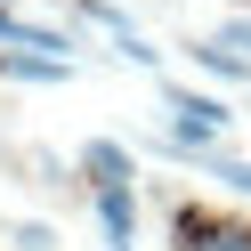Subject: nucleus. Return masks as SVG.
I'll list each match as a JSON object with an SVG mask.
<instances>
[{
  "mask_svg": "<svg viewBox=\"0 0 251 251\" xmlns=\"http://www.w3.org/2000/svg\"><path fill=\"white\" fill-rule=\"evenodd\" d=\"M0 73L8 81H73L65 57H25V49H0Z\"/></svg>",
  "mask_w": 251,
  "mask_h": 251,
  "instance_id": "6",
  "label": "nucleus"
},
{
  "mask_svg": "<svg viewBox=\"0 0 251 251\" xmlns=\"http://www.w3.org/2000/svg\"><path fill=\"white\" fill-rule=\"evenodd\" d=\"M186 57H195L202 73H219V81H251V57H235L227 41H186Z\"/></svg>",
  "mask_w": 251,
  "mask_h": 251,
  "instance_id": "7",
  "label": "nucleus"
},
{
  "mask_svg": "<svg viewBox=\"0 0 251 251\" xmlns=\"http://www.w3.org/2000/svg\"><path fill=\"white\" fill-rule=\"evenodd\" d=\"M0 49H25V57H65L73 49V33H49V25H25V17H8L0 8ZM73 65V57H65Z\"/></svg>",
  "mask_w": 251,
  "mask_h": 251,
  "instance_id": "3",
  "label": "nucleus"
},
{
  "mask_svg": "<svg viewBox=\"0 0 251 251\" xmlns=\"http://www.w3.org/2000/svg\"><path fill=\"white\" fill-rule=\"evenodd\" d=\"M162 105H170V122H178L170 138H186V146H211V138L235 122L227 98H202V89H178V81H162Z\"/></svg>",
  "mask_w": 251,
  "mask_h": 251,
  "instance_id": "1",
  "label": "nucleus"
},
{
  "mask_svg": "<svg viewBox=\"0 0 251 251\" xmlns=\"http://www.w3.org/2000/svg\"><path fill=\"white\" fill-rule=\"evenodd\" d=\"M178 251H251V227L211 219V211H178Z\"/></svg>",
  "mask_w": 251,
  "mask_h": 251,
  "instance_id": "2",
  "label": "nucleus"
},
{
  "mask_svg": "<svg viewBox=\"0 0 251 251\" xmlns=\"http://www.w3.org/2000/svg\"><path fill=\"white\" fill-rule=\"evenodd\" d=\"M98 227H105L114 251H130V235H138V195L130 186H98Z\"/></svg>",
  "mask_w": 251,
  "mask_h": 251,
  "instance_id": "4",
  "label": "nucleus"
},
{
  "mask_svg": "<svg viewBox=\"0 0 251 251\" xmlns=\"http://www.w3.org/2000/svg\"><path fill=\"white\" fill-rule=\"evenodd\" d=\"M81 170H89V186H130V146L89 138V146H81Z\"/></svg>",
  "mask_w": 251,
  "mask_h": 251,
  "instance_id": "5",
  "label": "nucleus"
},
{
  "mask_svg": "<svg viewBox=\"0 0 251 251\" xmlns=\"http://www.w3.org/2000/svg\"><path fill=\"white\" fill-rule=\"evenodd\" d=\"M219 41H227V49L243 57V49H251V17H235V25H227V33H219Z\"/></svg>",
  "mask_w": 251,
  "mask_h": 251,
  "instance_id": "10",
  "label": "nucleus"
},
{
  "mask_svg": "<svg viewBox=\"0 0 251 251\" xmlns=\"http://www.w3.org/2000/svg\"><path fill=\"white\" fill-rule=\"evenodd\" d=\"M8 243H17V251H57V227H41V219H17V227H8Z\"/></svg>",
  "mask_w": 251,
  "mask_h": 251,
  "instance_id": "8",
  "label": "nucleus"
},
{
  "mask_svg": "<svg viewBox=\"0 0 251 251\" xmlns=\"http://www.w3.org/2000/svg\"><path fill=\"white\" fill-rule=\"evenodd\" d=\"M114 49H122V57H130V65H162V49H154V41H146V33H114Z\"/></svg>",
  "mask_w": 251,
  "mask_h": 251,
  "instance_id": "9",
  "label": "nucleus"
}]
</instances>
